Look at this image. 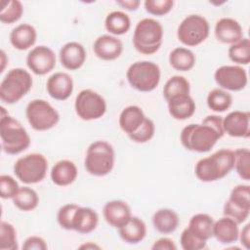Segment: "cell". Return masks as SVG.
Masks as SVG:
<instances>
[{"instance_id":"4","label":"cell","mask_w":250,"mask_h":250,"mask_svg":"<svg viewBox=\"0 0 250 250\" xmlns=\"http://www.w3.org/2000/svg\"><path fill=\"white\" fill-rule=\"evenodd\" d=\"M163 41V27L159 21L151 18L141 20L134 30L133 45L143 55L156 53Z\"/></svg>"},{"instance_id":"23","label":"cell","mask_w":250,"mask_h":250,"mask_svg":"<svg viewBox=\"0 0 250 250\" xmlns=\"http://www.w3.org/2000/svg\"><path fill=\"white\" fill-rule=\"evenodd\" d=\"M76 165L67 159L60 160L52 167L51 180L59 187H65L72 184L77 178Z\"/></svg>"},{"instance_id":"41","label":"cell","mask_w":250,"mask_h":250,"mask_svg":"<svg viewBox=\"0 0 250 250\" xmlns=\"http://www.w3.org/2000/svg\"><path fill=\"white\" fill-rule=\"evenodd\" d=\"M144 5L148 14L161 17L172 10L174 2L172 0H146Z\"/></svg>"},{"instance_id":"43","label":"cell","mask_w":250,"mask_h":250,"mask_svg":"<svg viewBox=\"0 0 250 250\" xmlns=\"http://www.w3.org/2000/svg\"><path fill=\"white\" fill-rule=\"evenodd\" d=\"M18 182L10 175L0 176V195L3 199L13 198L19 191Z\"/></svg>"},{"instance_id":"47","label":"cell","mask_w":250,"mask_h":250,"mask_svg":"<svg viewBox=\"0 0 250 250\" xmlns=\"http://www.w3.org/2000/svg\"><path fill=\"white\" fill-rule=\"evenodd\" d=\"M116 3L122 8L129 11H136L141 4L139 0H121V1H116Z\"/></svg>"},{"instance_id":"25","label":"cell","mask_w":250,"mask_h":250,"mask_svg":"<svg viewBox=\"0 0 250 250\" xmlns=\"http://www.w3.org/2000/svg\"><path fill=\"white\" fill-rule=\"evenodd\" d=\"M118 233L126 243L137 244L146 237V226L142 219L132 216L125 225L118 229Z\"/></svg>"},{"instance_id":"29","label":"cell","mask_w":250,"mask_h":250,"mask_svg":"<svg viewBox=\"0 0 250 250\" xmlns=\"http://www.w3.org/2000/svg\"><path fill=\"white\" fill-rule=\"evenodd\" d=\"M214 222L210 215L198 213L190 218L188 229L200 239L207 241L213 236Z\"/></svg>"},{"instance_id":"17","label":"cell","mask_w":250,"mask_h":250,"mask_svg":"<svg viewBox=\"0 0 250 250\" xmlns=\"http://www.w3.org/2000/svg\"><path fill=\"white\" fill-rule=\"evenodd\" d=\"M95 55L103 61H114L120 57L123 51V44L117 37L104 34L99 36L93 45Z\"/></svg>"},{"instance_id":"11","label":"cell","mask_w":250,"mask_h":250,"mask_svg":"<svg viewBox=\"0 0 250 250\" xmlns=\"http://www.w3.org/2000/svg\"><path fill=\"white\" fill-rule=\"evenodd\" d=\"M74 108L76 114L82 120H96L105 113L106 103L99 93L91 89H84L76 96Z\"/></svg>"},{"instance_id":"3","label":"cell","mask_w":250,"mask_h":250,"mask_svg":"<svg viewBox=\"0 0 250 250\" xmlns=\"http://www.w3.org/2000/svg\"><path fill=\"white\" fill-rule=\"evenodd\" d=\"M0 116V139L2 150L11 155L19 154L25 150L30 145V137L24 127L1 107Z\"/></svg>"},{"instance_id":"16","label":"cell","mask_w":250,"mask_h":250,"mask_svg":"<svg viewBox=\"0 0 250 250\" xmlns=\"http://www.w3.org/2000/svg\"><path fill=\"white\" fill-rule=\"evenodd\" d=\"M46 89L54 100L65 101L73 92L72 77L66 72H55L48 78Z\"/></svg>"},{"instance_id":"15","label":"cell","mask_w":250,"mask_h":250,"mask_svg":"<svg viewBox=\"0 0 250 250\" xmlns=\"http://www.w3.org/2000/svg\"><path fill=\"white\" fill-rule=\"evenodd\" d=\"M223 129L230 137L249 138L250 113L248 111L233 110L223 118Z\"/></svg>"},{"instance_id":"46","label":"cell","mask_w":250,"mask_h":250,"mask_svg":"<svg viewBox=\"0 0 250 250\" xmlns=\"http://www.w3.org/2000/svg\"><path fill=\"white\" fill-rule=\"evenodd\" d=\"M240 243L246 248L250 247V224H246L238 235Z\"/></svg>"},{"instance_id":"14","label":"cell","mask_w":250,"mask_h":250,"mask_svg":"<svg viewBox=\"0 0 250 250\" xmlns=\"http://www.w3.org/2000/svg\"><path fill=\"white\" fill-rule=\"evenodd\" d=\"M26 65L34 74L45 75L56 66V55L47 46L34 47L26 56Z\"/></svg>"},{"instance_id":"48","label":"cell","mask_w":250,"mask_h":250,"mask_svg":"<svg viewBox=\"0 0 250 250\" xmlns=\"http://www.w3.org/2000/svg\"><path fill=\"white\" fill-rule=\"evenodd\" d=\"M80 249H100V246L96 245V244H93L91 242H88V243H85V244H82L81 246H79Z\"/></svg>"},{"instance_id":"13","label":"cell","mask_w":250,"mask_h":250,"mask_svg":"<svg viewBox=\"0 0 250 250\" xmlns=\"http://www.w3.org/2000/svg\"><path fill=\"white\" fill-rule=\"evenodd\" d=\"M216 83L223 90L240 91L247 85L246 70L240 65H222L214 73Z\"/></svg>"},{"instance_id":"26","label":"cell","mask_w":250,"mask_h":250,"mask_svg":"<svg viewBox=\"0 0 250 250\" xmlns=\"http://www.w3.org/2000/svg\"><path fill=\"white\" fill-rule=\"evenodd\" d=\"M146 119L143 109L138 105H128L119 115V126L128 136L135 133Z\"/></svg>"},{"instance_id":"24","label":"cell","mask_w":250,"mask_h":250,"mask_svg":"<svg viewBox=\"0 0 250 250\" xmlns=\"http://www.w3.org/2000/svg\"><path fill=\"white\" fill-rule=\"evenodd\" d=\"M98 213L89 207L79 206L75 211L72 221V230L87 234L92 232L98 226Z\"/></svg>"},{"instance_id":"2","label":"cell","mask_w":250,"mask_h":250,"mask_svg":"<svg viewBox=\"0 0 250 250\" xmlns=\"http://www.w3.org/2000/svg\"><path fill=\"white\" fill-rule=\"evenodd\" d=\"M234 167V152L222 148L208 157L199 159L194 167L198 180L204 183L215 182L226 177Z\"/></svg>"},{"instance_id":"18","label":"cell","mask_w":250,"mask_h":250,"mask_svg":"<svg viewBox=\"0 0 250 250\" xmlns=\"http://www.w3.org/2000/svg\"><path fill=\"white\" fill-rule=\"evenodd\" d=\"M103 215L105 222L116 229L125 225L132 217L130 206L122 200H111L104 204Z\"/></svg>"},{"instance_id":"22","label":"cell","mask_w":250,"mask_h":250,"mask_svg":"<svg viewBox=\"0 0 250 250\" xmlns=\"http://www.w3.org/2000/svg\"><path fill=\"white\" fill-rule=\"evenodd\" d=\"M238 224L229 217H222L214 222L213 236L223 244H230L238 239Z\"/></svg>"},{"instance_id":"10","label":"cell","mask_w":250,"mask_h":250,"mask_svg":"<svg viewBox=\"0 0 250 250\" xmlns=\"http://www.w3.org/2000/svg\"><path fill=\"white\" fill-rule=\"evenodd\" d=\"M210 25L208 21L200 15L186 17L178 26L177 36L181 43L188 47L201 44L209 35Z\"/></svg>"},{"instance_id":"8","label":"cell","mask_w":250,"mask_h":250,"mask_svg":"<svg viewBox=\"0 0 250 250\" xmlns=\"http://www.w3.org/2000/svg\"><path fill=\"white\" fill-rule=\"evenodd\" d=\"M48 161L46 157L37 152L26 154L19 158L14 164L16 177L26 185L40 183L46 177Z\"/></svg>"},{"instance_id":"28","label":"cell","mask_w":250,"mask_h":250,"mask_svg":"<svg viewBox=\"0 0 250 250\" xmlns=\"http://www.w3.org/2000/svg\"><path fill=\"white\" fill-rule=\"evenodd\" d=\"M179 223V216L172 209H159L152 216L153 227L160 233L167 234L174 232L177 229Z\"/></svg>"},{"instance_id":"49","label":"cell","mask_w":250,"mask_h":250,"mask_svg":"<svg viewBox=\"0 0 250 250\" xmlns=\"http://www.w3.org/2000/svg\"><path fill=\"white\" fill-rule=\"evenodd\" d=\"M1 57H2V67H1V72H3V70H4V65H5V61H4V58H5V53H4V51L2 50L1 51Z\"/></svg>"},{"instance_id":"35","label":"cell","mask_w":250,"mask_h":250,"mask_svg":"<svg viewBox=\"0 0 250 250\" xmlns=\"http://www.w3.org/2000/svg\"><path fill=\"white\" fill-rule=\"evenodd\" d=\"M23 13V7L19 0H3L0 9V21L11 24L18 21Z\"/></svg>"},{"instance_id":"30","label":"cell","mask_w":250,"mask_h":250,"mask_svg":"<svg viewBox=\"0 0 250 250\" xmlns=\"http://www.w3.org/2000/svg\"><path fill=\"white\" fill-rule=\"evenodd\" d=\"M195 55L188 48L178 47L169 55L170 65L178 71H188L195 64Z\"/></svg>"},{"instance_id":"38","label":"cell","mask_w":250,"mask_h":250,"mask_svg":"<svg viewBox=\"0 0 250 250\" xmlns=\"http://www.w3.org/2000/svg\"><path fill=\"white\" fill-rule=\"evenodd\" d=\"M18 248L17 231L14 226L8 222L2 221L0 225V249L17 250Z\"/></svg>"},{"instance_id":"36","label":"cell","mask_w":250,"mask_h":250,"mask_svg":"<svg viewBox=\"0 0 250 250\" xmlns=\"http://www.w3.org/2000/svg\"><path fill=\"white\" fill-rule=\"evenodd\" d=\"M229 58L231 62L246 65L250 62V41L247 37H243L238 42L230 45L228 51Z\"/></svg>"},{"instance_id":"39","label":"cell","mask_w":250,"mask_h":250,"mask_svg":"<svg viewBox=\"0 0 250 250\" xmlns=\"http://www.w3.org/2000/svg\"><path fill=\"white\" fill-rule=\"evenodd\" d=\"M154 132H155V125L153 121L146 117L145 121L139 127V129L135 133L129 135L128 137L130 138V140H132L135 143L144 144L152 139V137L154 136Z\"/></svg>"},{"instance_id":"45","label":"cell","mask_w":250,"mask_h":250,"mask_svg":"<svg viewBox=\"0 0 250 250\" xmlns=\"http://www.w3.org/2000/svg\"><path fill=\"white\" fill-rule=\"evenodd\" d=\"M152 250H176L177 246L174 241L168 237H161L154 241L151 246Z\"/></svg>"},{"instance_id":"21","label":"cell","mask_w":250,"mask_h":250,"mask_svg":"<svg viewBox=\"0 0 250 250\" xmlns=\"http://www.w3.org/2000/svg\"><path fill=\"white\" fill-rule=\"evenodd\" d=\"M37 38L36 29L28 23H21L12 29L10 33V42L14 48L24 51L32 47Z\"/></svg>"},{"instance_id":"42","label":"cell","mask_w":250,"mask_h":250,"mask_svg":"<svg viewBox=\"0 0 250 250\" xmlns=\"http://www.w3.org/2000/svg\"><path fill=\"white\" fill-rule=\"evenodd\" d=\"M181 246L184 250H200L206 247V241L200 239L194 233H192L188 228H186L180 238Z\"/></svg>"},{"instance_id":"12","label":"cell","mask_w":250,"mask_h":250,"mask_svg":"<svg viewBox=\"0 0 250 250\" xmlns=\"http://www.w3.org/2000/svg\"><path fill=\"white\" fill-rule=\"evenodd\" d=\"M224 216L235 221L238 225L244 223L250 214V187L235 186L224 205Z\"/></svg>"},{"instance_id":"7","label":"cell","mask_w":250,"mask_h":250,"mask_svg":"<svg viewBox=\"0 0 250 250\" xmlns=\"http://www.w3.org/2000/svg\"><path fill=\"white\" fill-rule=\"evenodd\" d=\"M160 68L152 62L140 61L132 63L126 72V78L132 88L140 92H151L160 82Z\"/></svg>"},{"instance_id":"32","label":"cell","mask_w":250,"mask_h":250,"mask_svg":"<svg viewBox=\"0 0 250 250\" xmlns=\"http://www.w3.org/2000/svg\"><path fill=\"white\" fill-rule=\"evenodd\" d=\"M190 85L187 78L180 75H174L167 80L163 87V96L168 102L179 96L189 95Z\"/></svg>"},{"instance_id":"6","label":"cell","mask_w":250,"mask_h":250,"mask_svg":"<svg viewBox=\"0 0 250 250\" xmlns=\"http://www.w3.org/2000/svg\"><path fill=\"white\" fill-rule=\"evenodd\" d=\"M30 73L21 67L8 71L0 84V99L3 103L13 104L21 100L32 88Z\"/></svg>"},{"instance_id":"34","label":"cell","mask_w":250,"mask_h":250,"mask_svg":"<svg viewBox=\"0 0 250 250\" xmlns=\"http://www.w3.org/2000/svg\"><path fill=\"white\" fill-rule=\"evenodd\" d=\"M208 107L216 112H224L229 109L232 104L231 95L226 90L216 88L211 90L207 96Z\"/></svg>"},{"instance_id":"31","label":"cell","mask_w":250,"mask_h":250,"mask_svg":"<svg viewBox=\"0 0 250 250\" xmlns=\"http://www.w3.org/2000/svg\"><path fill=\"white\" fill-rule=\"evenodd\" d=\"M104 26L110 34L122 35L130 29L131 21L126 13L122 11H113L106 16Z\"/></svg>"},{"instance_id":"44","label":"cell","mask_w":250,"mask_h":250,"mask_svg":"<svg viewBox=\"0 0 250 250\" xmlns=\"http://www.w3.org/2000/svg\"><path fill=\"white\" fill-rule=\"evenodd\" d=\"M48 248L46 241L37 235H31L25 239L22 245L24 250H46Z\"/></svg>"},{"instance_id":"40","label":"cell","mask_w":250,"mask_h":250,"mask_svg":"<svg viewBox=\"0 0 250 250\" xmlns=\"http://www.w3.org/2000/svg\"><path fill=\"white\" fill-rule=\"evenodd\" d=\"M79 206L74 203H68L63 206H62L57 215V220L59 225L66 229V230H72V221L75 214V211L77 210Z\"/></svg>"},{"instance_id":"1","label":"cell","mask_w":250,"mask_h":250,"mask_svg":"<svg viewBox=\"0 0 250 250\" xmlns=\"http://www.w3.org/2000/svg\"><path fill=\"white\" fill-rule=\"evenodd\" d=\"M224 134L223 118L219 115H208L200 124L191 123L184 127L180 139L186 149L203 153L211 150Z\"/></svg>"},{"instance_id":"27","label":"cell","mask_w":250,"mask_h":250,"mask_svg":"<svg viewBox=\"0 0 250 250\" xmlns=\"http://www.w3.org/2000/svg\"><path fill=\"white\" fill-rule=\"evenodd\" d=\"M167 103L169 114L174 119L185 120L191 117L195 112V103L189 95L173 98Z\"/></svg>"},{"instance_id":"33","label":"cell","mask_w":250,"mask_h":250,"mask_svg":"<svg viewBox=\"0 0 250 250\" xmlns=\"http://www.w3.org/2000/svg\"><path fill=\"white\" fill-rule=\"evenodd\" d=\"M14 205L21 211H32L39 203L37 192L28 187L20 188L17 194L12 198Z\"/></svg>"},{"instance_id":"5","label":"cell","mask_w":250,"mask_h":250,"mask_svg":"<svg viewBox=\"0 0 250 250\" xmlns=\"http://www.w3.org/2000/svg\"><path fill=\"white\" fill-rule=\"evenodd\" d=\"M114 160L115 152L112 146L105 141H96L87 148L84 165L89 174L103 177L112 171Z\"/></svg>"},{"instance_id":"20","label":"cell","mask_w":250,"mask_h":250,"mask_svg":"<svg viewBox=\"0 0 250 250\" xmlns=\"http://www.w3.org/2000/svg\"><path fill=\"white\" fill-rule=\"evenodd\" d=\"M60 62L68 70L79 69L86 61V51L78 42L65 43L60 50Z\"/></svg>"},{"instance_id":"19","label":"cell","mask_w":250,"mask_h":250,"mask_svg":"<svg viewBox=\"0 0 250 250\" xmlns=\"http://www.w3.org/2000/svg\"><path fill=\"white\" fill-rule=\"evenodd\" d=\"M214 33L217 40L225 44L232 45L243 38L242 26L231 18L220 19L215 24Z\"/></svg>"},{"instance_id":"9","label":"cell","mask_w":250,"mask_h":250,"mask_svg":"<svg viewBox=\"0 0 250 250\" xmlns=\"http://www.w3.org/2000/svg\"><path fill=\"white\" fill-rule=\"evenodd\" d=\"M25 115L30 126L36 131H47L60 121V114L47 101L35 99L28 103Z\"/></svg>"},{"instance_id":"37","label":"cell","mask_w":250,"mask_h":250,"mask_svg":"<svg viewBox=\"0 0 250 250\" xmlns=\"http://www.w3.org/2000/svg\"><path fill=\"white\" fill-rule=\"evenodd\" d=\"M234 152V167L238 176L245 181L250 180V150L246 147L237 148Z\"/></svg>"}]
</instances>
